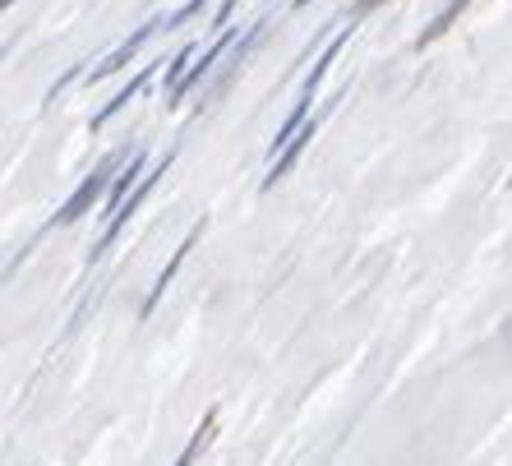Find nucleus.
<instances>
[{
	"instance_id": "obj_2",
	"label": "nucleus",
	"mask_w": 512,
	"mask_h": 466,
	"mask_svg": "<svg viewBox=\"0 0 512 466\" xmlns=\"http://www.w3.org/2000/svg\"><path fill=\"white\" fill-rule=\"evenodd\" d=\"M171 157H176V153H167V157H162V167H157V171H148V176H143L139 185H134V194H130V199H125V204H120V213H116V217H107V231H102V236H97V245H93V259H102V254L111 250V240H116L120 231L130 227V217L139 213V204H143V199H148V194H153L157 176H167Z\"/></svg>"
},
{
	"instance_id": "obj_9",
	"label": "nucleus",
	"mask_w": 512,
	"mask_h": 466,
	"mask_svg": "<svg viewBox=\"0 0 512 466\" xmlns=\"http://www.w3.org/2000/svg\"><path fill=\"white\" fill-rule=\"evenodd\" d=\"M346 37H351V28H342V33H337V37H333V42H328V47H323L319 65H314V70H310V74H305V84H300V93H305V97H314V93H319V84H323V74H328V65H333V56H337V51H342V42H346Z\"/></svg>"
},
{
	"instance_id": "obj_5",
	"label": "nucleus",
	"mask_w": 512,
	"mask_h": 466,
	"mask_svg": "<svg viewBox=\"0 0 512 466\" xmlns=\"http://www.w3.org/2000/svg\"><path fill=\"white\" fill-rule=\"evenodd\" d=\"M231 37H236V28H222V33H217V42H213V47H208V51H203V56H199V65H190V74H185V79H180V84H176V88H171V93H167V107H176L180 97L190 93V88L199 84L203 74L213 70L217 60H222V51L231 47Z\"/></svg>"
},
{
	"instance_id": "obj_12",
	"label": "nucleus",
	"mask_w": 512,
	"mask_h": 466,
	"mask_svg": "<svg viewBox=\"0 0 512 466\" xmlns=\"http://www.w3.org/2000/svg\"><path fill=\"white\" fill-rule=\"evenodd\" d=\"M383 0H356V5H351V24H356V19H365V14L370 10H379Z\"/></svg>"
},
{
	"instance_id": "obj_11",
	"label": "nucleus",
	"mask_w": 512,
	"mask_h": 466,
	"mask_svg": "<svg viewBox=\"0 0 512 466\" xmlns=\"http://www.w3.org/2000/svg\"><path fill=\"white\" fill-rule=\"evenodd\" d=\"M240 0H222V5H217V14H213V28L217 33H222V28H227V19H231V10H236Z\"/></svg>"
},
{
	"instance_id": "obj_10",
	"label": "nucleus",
	"mask_w": 512,
	"mask_h": 466,
	"mask_svg": "<svg viewBox=\"0 0 512 466\" xmlns=\"http://www.w3.org/2000/svg\"><path fill=\"white\" fill-rule=\"evenodd\" d=\"M466 5H471V0H448V5H443V10H439V19H434V24H429L425 33L416 37V51H425L429 42H439V37L448 33V28H453V19H457V14L466 10Z\"/></svg>"
},
{
	"instance_id": "obj_4",
	"label": "nucleus",
	"mask_w": 512,
	"mask_h": 466,
	"mask_svg": "<svg viewBox=\"0 0 512 466\" xmlns=\"http://www.w3.org/2000/svg\"><path fill=\"white\" fill-rule=\"evenodd\" d=\"M199 236H203V222H194V227H190V236H185V240H180V245H176V254H171V263H167V268H162V273H157L153 291H148V300H143V319H148V314L157 310V300L167 296V287H171V282H176L180 263L190 259V250H194V240H199Z\"/></svg>"
},
{
	"instance_id": "obj_6",
	"label": "nucleus",
	"mask_w": 512,
	"mask_h": 466,
	"mask_svg": "<svg viewBox=\"0 0 512 466\" xmlns=\"http://www.w3.org/2000/svg\"><path fill=\"white\" fill-rule=\"evenodd\" d=\"M314 130H319V116H314V120H310V125H305V130H300V134H296V139H291V148H286V153H282V157H277L273 167H268V176H263V190H273L277 180H282V176H286V171L296 167V162H300V153H305V148H310Z\"/></svg>"
},
{
	"instance_id": "obj_3",
	"label": "nucleus",
	"mask_w": 512,
	"mask_h": 466,
	"mask_svg": "<svg viewBox=\"0 0 512 466\" xmlns=\"http://www.w3.org/2000/svg\"><path fill=\"white\" fill-rule=\"evenodd\" d=\"M157 28H162V19H148V24H143V28H134V33L125 37V42H120V47L111 51V56H102V65H97V70L88 74V79H93V84H97V79H107V74L125 70V65H130L134 56H139V47H143V42H148V37L157 33Z\"/></svg>"
},
{
	"instance_id": "obj_7",
	"label": "nucleus",
	"mask_w": 512,
	"mask_h": 466,
	"mask_svg": "<svg viewBox=\"0 0 512 466\" xmlns=\"http://www.w3.org/2000/svg\"><path fill=\"white\" fill-rule=\"evenodd\" d=\"M148 79H153V65H143V70L130 79V88H120V93H116V102H107V107L97 111V116H93V130H102V125H107V120L116 116V111H125V107H130L134 97L143 93V84H148Z\"/></svg>"
},
{
	"instance_id": "obj_8",
	"label": "nucleus",
	"mask_w": 512,
	"mask_h": 466,
	"mask_svg": "<svg viewBox=\"0 0 512 466\" xmlns=\"http://www.w3.org/2000/svg\"><path fill=\"white\" fill-rule=\"evenodd\" d=\"M213 434H217V407L199 420V430L190 434V443H185V453L176 457V466H194V462H199V453L208 448V443H213Z\"/></svg>"
},
{
	"instance_id": "obj_1",
	"label": "nucleus",
	"mask_w": 512,
	"mask_h": 466,
	"mask_svg": "<svg viewBox=\"0 0 512 466\" xmlns=\"http://www.w3.org/2000/svg\"><path fill=\"white\" fill-rule=\"evenodd\" d=\"M134 157V148H116V153H107L102 162H97L93 171H88L84 180H79V190L60 204V213H56V227H70V222H79V217L88 213V208L102 199L107 204V194H111V185H116V176H120V167Z\"/></svg>"
},
{
	"instance_id": "obj_13",
	"label": "nucleus",
	"mask_w": 512,
	"mask_h": 466,
	"mask_svg": "<svg viewBox=\"0 0 512 466\" xmlns=\"http://www.w3.org/2000/svg\"><path fill=\"white\" fill-rule=\"evenodd\" d=\"M291 5H296V10H300V5H310V0H291Z\"/></svg>"
}]
</instances>
